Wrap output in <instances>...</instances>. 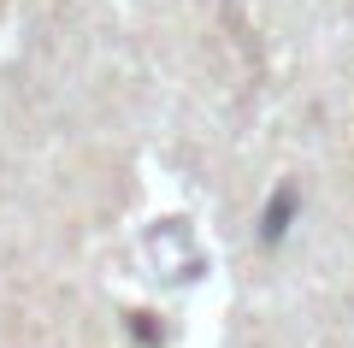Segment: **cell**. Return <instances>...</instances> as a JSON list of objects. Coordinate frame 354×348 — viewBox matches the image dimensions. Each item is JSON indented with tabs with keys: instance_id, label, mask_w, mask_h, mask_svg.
<instances>
[]
</instances>
